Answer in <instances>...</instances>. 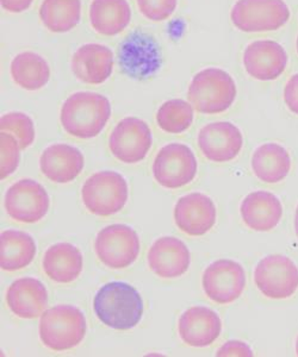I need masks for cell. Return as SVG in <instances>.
Masks as SVG:
<instances>
[{
    "mask_svg": "<svg viewBox=\"0 0 298 357\" xmlns=\"http://www.w3.org/2000/svg\"><path fill=\"white\" fill-rule=\"evenodd\" d=\"M237 84L223 69H202L188 86V102L202 114H220L230 109L237 99Z\"/></svg>",
    "mask_w": 298,
    "mask_h": 357,
    "instance_id": "3957f363",
    "label": "cell"
},
{
    "mask_svg": "<svg viewBox=\"0 0 298 357\" xmlns=\"http://www.w3.org/2000/svg\"><path fill=\"white\" fill-rule=\"evenodd\" d=\"M251 166L262 183H281L290 173V154L278 143H265L254 151Z\"/></svg>",
    "mask_w": 298,
    "mask_h": 357,
    "instance_id": "cb8c5ba5",
    "label": "cell"
},
{
    "mask_svg": "<svg viewBox=\"0 0 298 357\" xmlns=\"http://www.w3.org/2000/svg\"><path fill=\"white\" fill-rule=\"evenodd\" d=\"M253 350L251 349L247 343L242 341H228L225 344L221 347L220 349L217 350L216 356L225 357V356H253Z\"/></svg>",
    "mask_w": 298,
    "mask_h": 357,
    "instance_id": "d6a6232c",
    "label": "cell"
},
{
    "mask_svg": "<svg viewBox=\"0 0 298 357\" xmlns=\"http://www.w3.org/2000/svg\"><path fill=\"white\" fill-rule=\"evenodd\" d=\"M240 215L242 222L251 230L257 232L271 231L282 220V202L271 192H252L242 200Z\"/></svg>",
    "mask_w": 298,
    "mask_h": 357,
    "instance_id": "44dd1931",
    "label": "cell"
},
{
    "mask_svg": "<svg viewBox=\"0 0 298 357\" xmlns=\"http://www.w3.org/2000/svg\"><path fill=\"white\" fill-rule=\"evenodd\" d=\"M128 197L127 181L117 172H97L82 185V203L87 211L98 217L119 213L126 206Z\"/></svg>",
    "mask_w": 298,
    "mask_h": 357,
    "instance_id": "5b68a950",
    "label": "cell"
},
{
    "mask_svg": "<svg viewBox=\"0 0 298 357\" xmlns=\"http://www.w3.org/2000/svg\"><path fill=\"white\" fill-rule=\"evenodd\" d=\"M111 117V104L105 96L94 92H77L66 99L60 122L72 137L89 139L98 136Z\"/></svg>",
    "mask_w": 298,
    "mask_h": 357,
    "instance_id": "7a4b0ae2",
    "label": "cell"
},
{
    "mask_svg": "<svg viewBox=\"0 0 298 357\" xmlns=\"http://www.w3.org/2000/svg\"><path fill=\"white\" fill-rule=\"evenodd\" d=\"M148 266L163 279H177L188 272L191 254L186 244L176 237H160L148 250Z\"/></svg>",
    "mask_w": 298,
    "mask_h": 357,
    "instance_id": "e0dca14e",
    "label": "cell"
},
{
    "mask_svg": "<svg viewBox=\"0 0 298 357\" xmlns=\"http://www.w3.org/2000/svg\"><path fill=\"white\" fill-rule=\"evenodd\" d=\"M193 106L183 99H171L163 102L156 112V123L167 134H183L193 122Z\"/></svg>",
    "mask_w": 298,
    "mask_h": 357,
    "instance_id": "f1b7e54d",
    "label": "cell"
},
{
    "mask_svg": "<svg viewBox=\"0 0 298 357\" xmlns=\"http://www.w3.org/2000/svg\"><path fill=\"white\" fill-rule=\"evenodd\" d=\"M20 151L21 146L18 144L15 136L8 132L1 131L0 134V161H1V168H0V178L1 180L8 178L17 171L20 166Z\"/></svg>",
    "mask_w": 298,
    "mask_h": 357,
    "instance_id": "4dcf8cb0",
    "label": "cell"
},
{
    "mask_svg": "<svg viewBox=\"0 0 298 357\" xmlns=\"http://www.w3.org/2000/svg\"><path fill=\"white\" fill-rule=\"evenodd\" d=\"M50 195L41 183L33 178H22L5 195V208L15 222L33 224L43 220L50 210Z\"/></svg>",
    "mask_w": 298,
    "mask_h": 357,
    "instance_id": "8fae6325",
    "label": "cell"
},
{
    "mask_svg": "<svg viewBox=\"0 0 298 357\" xmlns=\"http://www.w3.org/2000/svg\"><path fill=\"white\" fill-rule=\"evenodd\" d=\"M296 355L298 356V337H297V341H296Z\"/></svg>",
    "mask_w": 298,
    "mask_h": 357,
    "instance_id": "8d00e7d4",
    "label": "cell"
},
{
    "mask_svg": "<svg viewBox=\"0 0 298 357\" xmlns=\"http://www.w3.org/2000/svg\"><path fill=\"white\" fill-rule=\"evenodd\" d=\"M153 143L147 123L136 117L123 118L109 137V148L114 158L127 165L139 163L146 158Z\"/></svg>",
    "mask_w": 298,
    "mask_h": 357,
    "instance_id": "4fadbf2b",
    "label": "cell"
},
{
    "mask_svg": "<svg viewBox=\"0 0 298 357\" xmlns=\"http://www.w3.org/2000/svg\"><path fill=\"white\" fill-rule=\"evenodd\" d=\"M94 311L99 321L111 329L131 330L142 319V296L134 286L112 281L96 293Z\"/></svg>",
    "mask_w": 298,
    "mask_h": 357,
    "instance_id": "6da1fadb",
    "label": "cell"
},
{
    "mask_svg": "<svg viewBox=\"0 0 298 357\" xmlns=\"http://www.w3.org/2000/svg\"><path fill=\"white\" fill-rule=\"evenodd\" d=\"M10 73L13 82L29 92L43 89L50 79L48 62L33 52H23L13 57Z\"/></svg>",
    "mask_w": 298,
    "mask_h": 357,
    "instance_id": "4316f807",
    "label": "cell"
},
{
    "mask_svg": "<svg viewBox=\"0 0 298 357\" xmlns=\"http://www.w3.org/2000/svg\"><path fill=\"white\" fill-rule=\"evenodd\" d=\"M283 97L286 107L298 116V73L294 74L286 82Z\"/></svg>",
    "mask_w": 298,
    "mask_h": 357,
    "instance_id": "836d02e7",
    "label": "cell"
},
{
    "mask_svg": "<svg viewBox=\"0 0 298 357\" xmlns=\"http://www.w3.org/2000/svg\"><path fill=\"white\" fill-rule=\"evenodd\" d=\"M216 220V206L213 199L203 193L184 195L174 206V222L185 235L204 236L213 229Z\"/></svg>",
    "mask_w": 298,
    "mask_h": 357,
    "instance_id": "2e32d148",
    "label": "cell"
},
{
    "mask_svg": "<svg viewBox=\"0 0 298 357\" xmlns=\"http://www.w3.org/2000/svg\"><path fill=\"white\" fill-rule=\"evenodd\" d=\"M139 235L129 225L114 224L104 227L94 241V252L105 267L124 269L139 257Z\"/></svg>",
    "mask_w": 298,
    "mask_h": 357,
    "instance_id": "ba28073f",
    "label": "cell"
},
{
    "mask_svg": "<svg viewBox=\"0 0 298 357\" xmlns=\"http://www.w3.org/2000/svg\"><path fill=\"white\" fill-rule=\"evenodd\" d=\"M242 62L249 77L259 82H274L285 72L289 56L278 42L258 40L246 47Z\"/></svg>",
    "mask_w": 298,
    "mask_h": 357,
    "instance_id": "5bb4252c",
    "label": "cell"
},
{
    "mask_svg": "<svg viewBox=\"0 0 298 357\" xmlns=\"http://www.w3.org/2000/svg\"><path fill=\"white\" fill-rule=\"evenodd\" d=\"M197 141L204 158L216 163L233 161L244 146L241 131L230 122L207 124L200 129Z\"/></svg>",
    "mask_w": 298,
    "mask_h": 357,
    "instance_id": "9a60e30c",
    "label": "cell"
},
{
    "mask_svg": "<svg viewBox=\"0 0 298 357\" xmlns=\"http://www.w3.org/2000/svg\"><path fill=\"white\" fill-rule=\"evenodd\" d=\"M295 232H296L298 238V205L296 212H295Z\"/></svg>",
    "mask_w": 298,
    "mask_h": 357,
    "instance_id": "d590c367",
    "label": "cell"
},
{
    "mask_svg": "<svg viewBox=\"0 0 298 357\" xmlns=\"http://www.w3.org/2000/svg\"><path fill=\"white\" fill-rule=\"evenodd\" d=\"M82 18V0H43L40 20L54 33H68Z\"/></svg>",
    "mask_w": 298,
    "mask_h": 357,
    "instance_id": "83f0119b",
    "label": "cell"
},
{
    "mask_svg": "<svg viewBox=\"0 0 298 357\" xmlns=\"http://www.w3.org/2000/svg\"><path fill=\"white\" fill-rule=\"evenodd\" d=\"M36 243L24 231L5 230L0 236V264L5 272L28 267L36 256Z\"/></svg>",
    "mask_w": 298,
    "mask_h": 357,
    "instance_id": "484cf974",
    "label": "cell"
},
{
    "mask_svg": "<svg viewBox=\"0 0 298 357\" xmlns=\"http://www.w3.org/2000/svg\"><path fill=\"white\" fill-rule=\"evenodd\" d=\"M178 333L185 344L205 348L213 344L222 333L220 316L205 306H193L179 318Z\"/></svg>",
    "mask_w": 298,
    "mask_h": 357,
    "instance_id": "d6986e66",
    "label": "cell"
},
{
    "mask_svg": "<svg viewBox=\"0 0 298 357\" xmlns=\"http://www.w3.org/2000/svg\"><path fill=\"white\" fill-rule=\"evenodd\" d=\"M0 1L5 11L10 13H24L33 3V0H0Z\"/></svg>",
    "mask_w": 298,
    "mask_h": 357,
    "instance_id": "e575fe53",
    "label": "cell"
},
{
    "mask_svg": "<svg viewBox=\"0 0 298 357\" xmlns=\"http://www.w3.org/2000/svg\"><path fill=\"white\" fill-rule=\"evenodd\" d=\"M140 13L151 22L168 20L176 11L178 0H136Z\"/></svg>",
    "mask_w": 298,
    "mask_h": 357,
    "instance_id": "1f68e13d",
    "label": "cell"
},
{
    "mask_svg": "<svg viewBox=\"0 0 298 357\" xmlns=\"http://www.w3.org/2000/svg\"><path fill=\"white\" fill-rule=\"evenodd\" d=\"M161 62L159 43L154 37L140 29L129 33L119 45V68L131 79H149L159 70Z\"/></svg>",
    "mask_w": 298,
    "mask_h": 357,
    "instance_id": "52a82bcc",
    "label": "cell"
},
{
    "mask_svg": "<svg viewBox=\"0 0 298 357\" xmlns=\"http://www.w3.org/2000/svg\"><path fill=\"white\" fill-rule=\"evenodd\" d=\"M114 63V52L109 47L87 43L75 50L70 67L80 82L89 85H100L111 77Z\"/></svg>",
    "mask_w": 298,
    "mask_h": 357,
    "instance_id": "ac0fdd59",
    "label": "cell"
},
{
    "mask_svg": "<svg viewBox=\"0 0 298 357\" xmlns=\"http://www.w3.org/2000/svg\"><path fill=\"white\" fill-rule=\"evenodd\" d=\"M196 156L183 143H170L156 154L151 167L153 175L160 186L167 190H178L196 178Z\"/></svg>",
    "mask_w": 298,
    "mask_h": 357,
    "instance_id": "30bf717a",
    "label": "cell"
},
{
    "mask_svg": "<svg viewBox=\"0 0 298 357\" xmlns=\"http://www.w3.org/2000/svg\"><path fill=\"white\" fill-rule=\"evenodd\" d=\"M86 318L72 305H57L42 313L40 340L45 348L61 353L73 349L85 338Z\"/></svg>",
    "mask_w": 298,
    "mask_h": 357,
    "instance_id": "277c9868",
    "label": "cell"
},
{
    "mask_svg": "<svg viewBox=\"0 0 298 357\" xmlns=\"http://www.w3.org/2000/svg\"><path fill=\"white\" fill-rule=\"evenodd\" d=\"M85 158L78 148L55 143L47 146L40 158V169L45 178L55 183H68L82 174Z\"/></svg>",
    "mask_w": 298,
    "mask_h": 357,
    "instance_id": "ffe728a7",
    "label": "cell"
},
{
    "mask_svg": "<svg viewBox=\"0 0 298 357\" xmlns=\"http://www.w3.org/2000/svg\"><path fill=\"white\" fill-rule=\"evenodd\" d=\"M254 282L269 299H289L298 289L297 264L285 255L266 256L254 269Z\"/></svg>",
    "mask_w": 298,
    "mask_h": 357,
    "instance_id": "9c48e42d",
    "label": "cell"
},
{
    "mask_svg": "<svg viewBox=\"0 0 298 357\" xmlns=\"http://www.w3.org/2000/svg\"><path fill=\"white\" fill-rule=\"evenodd\" d=\"M42 267L45 275L57 284H70L77 280L84 268V259L78 248L70 243L50 245L43 256Z\"/></svg>",
    "mask_w": 298,
    "mask_h": 357,
    "instance_id": "603a6c76",
    "label": "cell"
},
{
    "mask_svg": "<svg viewBox=\"0 0 298 357\" xmlns=\"http://www.w3.org/2000/svg\"><path fill=\"white\" fill-rule=\"evenodd\" d=\"M0 129L15 136L22 151L31 146L36 137L33 119L23 112L4 114L0 119Z\"/></svg>",
    "mask_w": 298,
    "mask_h": 357,
    "instance_id": "f546056e",
    "label": "cell"
},
{
    "mask_svg": "<svg viewBox=\"0 0 298 357\" xmlns=\"http://www.w3.org/2000/svg\"><path fill=\"white\" fill-rule=\"evenodd\" d=\"M296 49H297V53H298V36H297V40H296Z\"/></svg>",
    "mask_w": 298,
    "mask_h": 357,
    "instance_id": "74e56055",
    "label": "cell"
},
{
    "mask_svg": "<svg viewBox=\"0 0 298 357\" xmlns=\"http://www.w3.org/2000/svg\"><path fill=\"white\" fill-rule=\"evenodd\" d=\"M10 311L22 319L41 317L48 305V292L45 284L35 278H21L10 284L6 292Z\"/></svg>",
    "mask_w": 298,
    "mask_h": 357,
    "instance_id": "7402d4cb",
    "label": "cell"
},
{
    "mask_svg": "<svg viewBox=\"0 0 298 357\" xmlns=\"http://www.w3.org/2000/svg\"><path fill=\"white\" fill-rule=\"evenodd\" d=\"M202 286L210 301L218 305L232 304L245 291V269L237 261H215L203 273Z\"/></svg>",
    "mask_w": 298,
    "mask_h": 357,
    "instance_id": "7c38bea8",
    "label": "cell"
},
{
    "mask_svg": "<svg viewBox=\"0 0 298 357\" xmlns=\"http://www.w3.org/2000/svg\"><path fill=\"white\" fill-rule=\"evenodd\" d=\"M131 21V8L127 0H92L91 25L103 36H117Z\"/></svg>",
    "mask_w": 298,
    "mask_h": 357,
    "instance_id": "d4e9b609",
    "label": "cell"
},
{
    "mask_svg": "<svg viewBox=\"0 0 298 357\" xmlns=\"http://www.w3.org/2000/svg\"><path fill=\"white\" fill-rule=\"evenodd\" d=\"M290 8L284 0H237L230 21L242 33H269L290 21Z\"/></svg>",
    "mask_w": 298,
    "mask_h": 357,
    "instance_id": "8992f818",
    "label": "cell"
}]
</instances>
